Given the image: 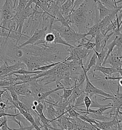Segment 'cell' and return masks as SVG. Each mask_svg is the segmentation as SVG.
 Returning <instances> with one entry per match:
<instances>
[{"label":"cell","mask_w":122,"mask_h":130,"mask_svg":"<svg viewBox=\"0 0 122 130\" xmlns=\"http://www.w3.org/2000/svg\"><path fill=\"white\" fill-rule=\"evenodd\" d=\"M93 15V11L89 9L87 4L84 2L80 4L76 9L72 10V20L78 32L86 34L85 29H86L87 30L89 27L94 25L95 19Z\"/></svg>","instance_id":"obj_1"},{"label":"cell","mask_w":122,"mask_h":130,"mask_svg":"<svg viewBox=\"0 0 122 130\" xmlns=\"http://www.w3.org/2000/svg\"><path fill=\"white\" fill-rule=\"evenodd\" d=\"M52 29L57 31L62 38L67 42L73 46H76L77 43L84 37H86V34L77 32L71 27L59 26L54 23Z\"/></svg>","instance_id":"obj_2"},{"label":"cell","mask_w":122,"mask_h":130,"mask_svg":"<svg viewBox=\"0 0 122 130\" xmlns=\"http://www.w3.org/2000/svg\"><path fill=\"white\" fill-rule=\"evenodd\" d=\"M19 61L24 63L27 70L29 71H33L34 69L40 66L49 64L42 58L33 55H23L22 57L19 59Z\"/></svg>","instance_id":"obj_3"},{"label":"cell","mask_w":122,"mask_h":130,"mask_svg":"<svg viewBox=\"0 0 122 130\" xmlns=\"http://www.w3.org/2000/svg\"><path fill=\"white\" fill-rule=\"evenodd\" d=\"M85 76L86 84L83 89V92L85 93H86V95L88 96L90 98H91L93 96L95 95H96L97 96L98 95H100L105 96L106 97L114 98V95L107 93L103 90L97 88L95 85H94L90 80L89 76L87 74V73L85 74Z\"/></svg>","instance_id":"obj_4"},{"label":"cell","mask_w":122,"mask_h":130,"mask_svg":"<svg viewBox=\"0 0 122 130\" xmlns=\"http://www.w3.org/2000/svg\"><path fill=\"white\" fill-rule=\"evenodd\" d=\"M48 28V26H45L44 24H43L42 29H39L38 28H37L29 38L27 40V41H25L24 42H23L21 44L18 45V46L21 48L23 46H26L28 44L33 45L39 40L41 39H44Z\"/></svg>","instance_id":"obj_5"},{"label":"cell","mask_w":122,"mask_h":130,"mask_svg":"<svg viewBox=\"0 0 122 130\" xmlns=\"http://www.w3.org/2000/svg\"><path fill=\"white\" fill-rule=\"evenodd\" d=\"M13 2L12 0H5L4 4L2 7L0 9L1 19L0 21L7 18H12L14 15L15 12L14 11Z\"/></svg>","instance_id":"obj_6"},{"label":"cell","mask_w":122,"mask_h":130,"mask_svg":"<svg viewBox=\"0 0 122 130\" xmlns=\"http://www.w3.org/2000/svg\"><path fill=\"white\" fill-rule=\"evenodd\" d=\"M27 83L29 85V87L33 92V94L35 95L38 94L39 93L46 92L51 90L49 87L47 86V85L40 84L37 80H31Z\"/></svg>","instance_id":"obj_7"},{"label":"cell","mask_w":122,"mask_h":130,"mask_svg":"<svg viewBox=\"0 0 122 130\" xmlns=\"http://www.w3.org/2000/svg\"><path fill=\"white\" fill-rule=\"evenodd\" d=\"M13 89L18 95L32 96L33 92L28 83L13 85Z\"/></svg>","instance_id":"obj_8"},{"label":"cell","mask_w":122,"mask_h":130,"mask_svg":"<svg viewBox=\"0 0 122 130\" xmlns=\"http://www.w3.org/2000/svg\"><path fill=\"white\" fill-rule=\"evenodd\" d=\"M91 82L97 88L107 93L113 94L111 92L108 80L105 79V78L99 79L98 80H91Z\"/></svg>","instance_id":"obj_9"},{"label":"cell","mask_w":122,"mask_h":130,"mask_svg":"<svg viewBox=\"0 0 122 130\" xmlns=\"http://www.w3.org/2000/svg\"><path fill=\"white\" fill-rule=\"evenodd\" d=\"M97 4V9L99 12V19L98 21L103 19V18L111 14L113 11V9H108L104 5H103L99 0H97L96 3Z\"/></svg>","instance_id":"obj_10"},{"label":"cell","mask_w":122,"mask_h":130,"mask_svg":"<svg viewBox=\"0 0 122 130\" xmlns=\"http://www.w3.org/2000/svg\"><path fill=\"white\" fill-rule=\"evenodd\" d=\"M73 4L71 0H66L61 5L60 11L64 18H66L72 13Z\"/></svg>","instance_id":"obj_11"},{"label":"cell","mask_w":122,"mask_h":130,"mask_svg":"<svg viewBox=\"0 0 122 130\" xmlns=\"http://www.w3.org/2000/svg\"><path fill=\"white\" fill-rule=\"evenodd\" d=\"M16 109L18 110V111H19V112L21 115H23V117L26 119L28 121V122H29L30 123L31 125H32L34 127V128L35 130H41L40 128L36 124L35 121H34V117L32 115L30 114V112H27L26 111L24 110L23 109L21 108V107H19V105H18V106H17L16 107Z\"/></svg>","instance_id":"obj_12"},{"label":"cell","mask_w":122,"mask_h":130,"mask_svg":"<svg viewBox=\"0 0 122 130\" xmlns=\"http://www.w3.org/2000/svg\"><path fill=\"white\" fill-rule=\"evenodd\" d=\"M36 74H13L16 76L15 78H10L6 79L5 80H11L15 83L17 80H20L24 83H27L30 80L31 77Z\"/></svg>","instance_id":"obj_13"},{"label":"cell","mask_w":122,"mask_h":130,"mask_svg":"<svg viewBox=\"0 0 122 130\" xmlns=\"http://www.w3.org/2000/svg\"><path fill=\"white\" fill-rule=\"evenodd\" d=\"M100 31V27L99 26L98 21L96 23L94 24L91 26L89 27L88 28L87 32L86 33V36L90 35L91 36V38L90 40L92 41V40L93 38H95L96 35H97Z\"/></svg>","instance_id":"obj_14"},{"label":"cell","mask_w":122,"mask_h":130,"mask_svg":"<svg viewBox=\"0 0 122 130\" xmlns=\"http://www.w3.org/2000/svg\"><path fill=\"white\" fill-rule=\"evenodd\" d=\"M51 32H53L55 36V39L53 41V43H55V44H62L64 45L65 46H69V47H73V45L70 44L68 42H66L65 40H64L62 37L59 35V34L57 32V31L52 29Z\"/></svg>","instance_id":"obj_15"},{"label":"cell","mask_w":122,"mask_h":130,"mask_svg":"<svg viewBox=\"0 0 122 130\" xmlns=\"http://www.w3.org/2000/svg\"><path fill=\"white\" fill-rule=\"evenodd\" d=\"M104 36L102 33L99 31V32L96 35L95 37V50L97 52H100L102 48H103V40Z\"/></svg>","instance_id":"obj_16"},{"label":"cell","mask_w":122,"mask_h":130,"mask_svg":"<svg viewBox=\"0 0 122 130\" xmlns=\"http://www.w3.org/2000/svg\"><path fill=\"white\" fill-rule=\"evenodd\" d=\"M91 100V103L90 106L89 108H104V107H109V106H112V103H109L106 105H101L98 103L97 100V96L96 95L93 96L92 97L90 98Z\"/></svg>","instance_id":"obj_17"},{"label":"cell","mask_w":122,"mask_h":130,"mask_svg":"<svg viewBox=\"0 0 122 130\" xmlns=\"http://www.w3.org/2000/svg\"><path fill=\"white\" fill-rule=\"evenodd\" d=\"M2 88L5 89L7 90L8 91L10 92V95H11V96L12 98V99L13 100V101L14 102V103H18V102H19V98H18V95H17V94L16 93V92L14 91V90L13 89V86L12 85H10V86H8L2 87Z\"/></svg>","instance_id":"obj_18"},{"label":"cell","mask_w":122,"mask_h":130,"mask_svg":"<svg viewBox=\"0 0 122 130\" xmlns=\"http://www.w3.org/2000/svg\"><path fill=\"white\" fill-rule=\"evenodd\" d=\"M58 61V62H53V63H49V64H46V65L41 66H40V67H37V68H36L35 69H34L33 71H42V72H45V71H48L49 70L51 69L52 67H53L54 66L58 64L59 63H61L62 61Z\"/></svg>","instance_id":"obj_19"},{"label":"cell","mask_w":122,"mask_h":130,"mask_svg":"<svg viewBox=\"0 0 122 130\" xmlns=\"http://www.w3.org/2000/svg\"><path fill=\"white\" fill-rule=\"evenodd\" d=\"M86 95V94L84 92H83L79 97H78L75 99L74 105L72 106L73 108H76V107L84 106V98Z\"/></svg>","instance_id":"obj_20"},{"label":"cell","mask_w":122,"mask_h":130,"mask_svg":"<svg viewBox=\"0 0 122 130\" xmlns=\"http://www.w3.org/2000/svg\"><path fill=\"white\" fill-rule=\"evenodd\" d=\"M97 61V56H96L95 53L94 52V53L90 59L89 60V61L88 62L86 69L85 70L86 73H87L91 69L92 67L95 66L96 64Z\"/></svg>","instance_id":"obj_21"},{"label":"cell","mask_w":122,"mask_h":130,"mask_svg":"<svg viewBox=\"0 0 122 130\" xmlns=\"http://www.w3.org/2000/svg\"><path fill=\"white\" fill-rule=\"evenodd\" d=\"M74 87V86H73ZM73 87L72 88H67V87H65L63 90V93L62 94L61 98H62L63 101L64 102H66L69 97L71 95L72 92V89Z\"/></svg>","instance_id":"obj_22"},{"label":"cell","mask_w":122,"mask_h":130,"mask_svg":"<svg viewBox=\"0 0 122 130\" xmlns=\"http://www.w3.org/2000/svg\"><path fill=\"white\" fill-rule=\"evenodd\" d=\"M99 1L106 7L110 9L115 8L118 6L115 5L113 0H99Z\"/></svg>","instance_id":"obj_23"},{"label":"cell","mask_w":122,"mask_h":130,"mask_svg":"<svg viewBox=\"0 0 122 130\" xmlns=\"http://www.w3.org/2000/svg\"><path fill=\"white\" fill-rule=\"evenodd\" d=\"M111 108H112V106L104 107V108H98V109L96 110H92L91 108H89L87 111H88L89 112L96 113V114H97V115H105V113H104V111H106L107 110L110 109Z\"/></svg>","instance_id":"obj_24"},{"label":"cell","mask_w":122,"mask_h":130,"mask_svg":"<svg viewBox=\"0 0 122 130\" xmlns=\"http://www.w3.org/2000/svg\"><path fill=\"white\" fill-rule=\"evenodd\" d=\"M95 42H92L90 40H89V41H88L87 42L84 43L82 44L78 45V46H84V47H85L86 49L89 50H93L95 48Z\"/></svg>","instance_id":"obj_25"},{"label":"cell","mask_w":122,"mask_h":130,"mask_svg":"<svg viewBox=\"0 0 122 130\" xmlns=\"http://www.w3.org/2000/svg\"><path fill=\"white\" fill-rule=\"evenodd\" d=\"M55 39V36L53 32H50L46 34L44 40L47 43H53Z\"/></svg>","instance_id":"obj_26"},{"label":"cell","mask_w":122,"mask_h":130,"mask_svg":"<svg viewBox=\"0 0 122 130\" xmlns=\"http://www.w3.org/2000/svg\"><path fill=\"white\" fill-rule=\"evenodd\" d=\"M4 123L3 125L2 126L1 129L3 130H13V128H10L7 124V116H4Z\"/></svg>","instance_id":"obj_27"},{"label":"cell","mask_w":122,"mask_h":130,"mask_svg":"<svg viewBox=\"0 0 122 130\" xmlns=\"http://www.w3.org/2000/svg\"><path fill=\"white\" fill-rule=\"evenodd\" d=\"M43 103L41 102H39L38 105L36 106V110L35 111L38 113V115H40L43 113Z\"/></svg>","instance_id":"obj_28"},{"label":"cell","mask_w":122,"mask_h":130,"mask_svg":"<svg viewBox=\"0 0 122 130\" xmlns=\"http://www.w3.org/2000/svg\"><path fill=\"white\" fill-rule=\"evenodd\" d=\"M14 84V83L9 81V80H0V87H4V86H8L10 85H12Z\"/></svg>","instance_id":"obj_29"},{"label":"cell","mask_w":122,"mask_h":130,"mask_svg":"<svg viewBox=\"0 0 122 130\" xmlns=\"http://www.w3.org/2000/svg\"><path fill=\"white\" fill-rule=\"evenodd\" d=\"M85 1V0H75L73 3V4L72 10L73 9H75L76 7L79 6L80 4H82L83 3H84Z\"/></svg>","instance_id":"obj_30"},{"label":"cell","mask_w":122,"mask_h":130,"mask_svg":"<svg viewBox=\"0 0 122 130\" xmlns=\"http://www.w3.org/2000/svg\"><path fill=\"white\" fill-rule=\"evenodd\" d=\"M67 130H73V125L71 122L67 117Z\"/></svg>","instance_id":"obj_31"},{"label":"cell","mask_w":122,"mask_h":130,"mask_svg":"<svg viewBox=\"0 0 122 130\" xmlns=\"http://www.w3.org/2000/svg\"><path fill=\"white\" fill-rule=\"evenodd\" d=\"M6 91H7V90L5 89H4V90H0V102H2L3 100L2 99V96L3 95L4 93Z\"/></svg>","instance_id":"obj_32"},{"label":"cell","mask_w":122,"mask_h":130,"mask_svg":"<svg viewBox=\"0 0 122 130\" xmlns=\"http://www.w3.org/2000/svg\"><path fill=\"white\" fill-rule=\"evenodd\" d=\"M7 38H6L5 37V39H3V42L4 43H3V44H4V45H3V46H4V45H5V47H6V41H7V40H7ZM5 51H6V48H5ZM5 53H6V51H5ZM9 61H10V59H9V58H8L7 61H5L4 62H8H8H9Z\"/></svg>","instance_id":"obj_33"},{"label":"cell","mask_w":122,"mask_h":130,"mask_svg":"<svg viewBox=\"0 0 122 130\" xmlns=\"http://www.w3.org/2000/svg\"><path fill=\"white\" fill-rule=\"evenodd\" d=\"M0 27H1V28H3V27L1 25H0Z\"/></svg>","instance_id":"obj_34"},{"label":"cell","mask_w":122,"mask_h":130,"mask_svg":"<svg viewBox=\"0 0 122 130\" xmlns=\"http://www.w3.org/2000/svg\"><path fill=\"white\" fill-rule=\"evenodd\" d=\"M13 2V3H14V1H15V0H12Z\"/></svg>","instance_id":"obj_35"}]
</instances>
